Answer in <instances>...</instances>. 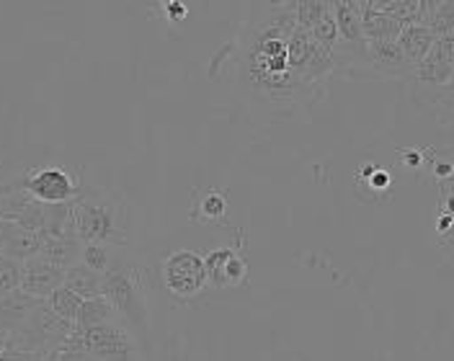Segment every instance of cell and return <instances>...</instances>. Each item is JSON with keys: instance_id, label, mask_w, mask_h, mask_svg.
I'll use <instances>...</instances> for the list:
<instances>
[{"instance_id": "1", "label": "cell", "mask_w": 454, "mask_h": 361, "mask_svg": "<svg viewBox=\"0 0 454 361\" xmlns=\"http://www.w3.org/2000/svg\"><path fill=\"white\" fill-rule=\"evenodd\" d=\"M294 27V3L269 5L263 13L246 21L230 47L217 57V62L225 59L227 83L266 109L312 106L323 90L305 83L292 65L289 36Z\"/></svg>"}, {"instance_id": "2", "label": "cell", "mask_w": 454, "mask_h": 361, "mask_svg": "<svg viewBox=\"0 0 454 361\" xmlns=\"http://www.w3.org/2000/svg\"><path fill=\"white\" fill-rule=\"evenodd\" d=\"M119 209L106 196H81L70 201V232L78 243H124Z\"/></svg>"}, {"instance_id": "3", "label": "cell", "mask_w": 454, "mask_h": 361, "mask_svg": "<svg viewBox=\"0 0 454 361\" xmlns=\"http://www.w3.org/2000/svg\"><path fill=\"white\" fill-rule=\"evenodd\" d=\"M67 351H85L101 361H135L137 346L132 334L116 320H106L90 328H75L59 343Z\"/></svg>"}, {"instance_id": "4", "label": "cell", "mask_w": 454, "mask_h": 361, "mask_svg": "<svg viewBox=\"0 0 454 361\" xmlns=\"http://www.w3.org/2000/svg\"><path fill=\"white\" fill-rule=\"evenodd\" d=\"M101 297L112 305L114 315L129 320V326H145L147 320V297L140 274L127 263H114L101 277Z\"/></svg>"}, {"instance_id": "5", "label": "cell", "mask_w": 454, "mask_h": 361, "mask_svg": "<svg viewBox=\"0 0 454 361\" xmlns=\"http://www.w3.org/2000/svg\"><path fill=\"white\" fill-rule=\"evenodd\" d=\"M163 284L178 300H192L201 294L207 286L204 258L194 250H176L163 263Z\"/></svg>"}, {"instance_id": "6", "label": "cell", "mask_w": 454, "mask_h": 361, "mask_svg": "<svg viewBox=\"0 0 454 361\" xmlns=\"http://www.w3.org/2000/svg\"><path fill=\"white\" fill-rule=\"evenodd\" d=\"M24 192L36 204L59 207V204H70L75 199L78 184H75L70 170H65V168L59 166H44L28 170L27 181H24Z\"/></svg>"}, {"instance_id": "7", "label": "cell", "mask_w": 454, "mask_h": 361, "mask_svg": "<svg viewBox=\"0 0 454 361\" xmlns=\"http://www.w3.org/2000/svg\"><path fill=\"white\" fill-rule=\"evenodd\" d=\"M454 70V39L450 36H439L426 57L413 67L411 81L426 88V90H439V88H450Z\"/></svg>"}, {"instance_id": "8", "label": "cell", "mask_w": 454, "mask_h": 361, "mask_svg": "<svg viewBox=\"0 0 454 361\" xmlns=\"http://www.w3.org/2000/svg\"><path fill=\"white\" fill-rule=\"evenodd\" d=\"M62 279H65V269H59L39 255H31L27 261H21L19 289L34 300H47L55 289L62 286Z\"/></svg>"}, {"instance_id": "9", "label": "cell", "mask_w": 454, "mask_h": 361, "mask_svg": "<svg viewBox=\"0 0 454 361\" xmlns=\"http://www.w3.org/2000/svg\"><path fill=\"white\" fill-rule=\"evenodd\" d=\"M204 269H207V284H212L217 289L238 286L248 277V263L235 248L212 250L204 258Z\"/></svg>"}, {"instance_id": "10", "label": "cell", "mask_w": 454, "mask_h": 361, "mask_svg": "<svg viewBox=\"0 0 454 361\" xmlns=\"http://www.w3.org/2000/svg\"><path fill=\"white\" fill-rule=\"evenodd\" d=\"M367 62L372 70V81L411 78L413 73L397 42H367Z\"/></svg>"}, {"instance_id": "11", "label": "cell", "mask_w": 454, "mask_h": 361, "mask_svg": "<svg viewBox=\"0 0 454 361\" xmlns=\"http://www.w3.org/2000/svg\"><path fill=\"white\" fill-rule=\"evenodd\" d=\"M439 36L426 27V24H411V27H403V31L397 34V47L403 50V55L408 59L411 67H416L421 59L426 57V52L431 50V44L436 42Z\"/></svg>"}, {"instance_id": "12", "label": "cell", "mask_w": 454, "mask_h": 361, "mask_svg": "<svg viewBox=\"0 0 454 361\" xmlns=\"http://www.w3.org/2000/svg\"><path fill=\"white\" fill-rule=\"evenodd\" d=\"M81 248L83 243H78L75 238H55V235H42L39 243V258L55 263L59 269H70L75 263H81Z\"/></svg>"}, {"instance_id": "13", "label": "cell", "mask_w": 454, "mask_h": 361, "mask_svg": "<svg viewBox=\"0 0 454 361\" xmlns=\"http://www.w3.org/2000/svg\"><path fill=\"white\" fill-rule=\"evenodd\" d=\"M62 286L70 289L73 294H78L81 300H93L101 297V277L93 274L90 269H85L83 263H75L70 269H65Z\"/></svg>"}, {"instance_id": "14", "label": "cell", "mask_w": 454, "mask_h": 361, "mask_svg": "<svg viewBox=\"0 0 454 361\" xmlns=\"http://www.w3.org/2000/svg\"><path fill=\"white\" fill-rule=\"evenodd\" d=\"M44 305L50 307V312H55L59 320L75 326V320H78V315H81V307H83V300H81L78 294H73L70 289L59 286V289H55V292L44 300Z\"/></svg>"}, {"instance_id": "15", "label": "cell", "mask_w": 454, "mask_h": 361, "mask_svg": "<svg viewBox=\"0 0 454 361\" xmlns=\"http://www.w3.org/2000/svg\"><path fill=\"white\" fill-rule=\"evenodd\" d=\"M227 215V199L225 194H220L217 189H207L204 194L199 196L194 204V217L199 223H217Z\"/></svg>"}, {"instance_id": "16", "label": "cell", "mask_w": 454, "mask_h": 361, "mask_svg": "<svg viewBox=\"0 0 454 361\" xmlns=\"http://www.w3.org/2000/svg\"><path fill=\"white\" fill-rule=\"evenodd\" d=\"M81 263H83L85 269H90L93 274L104 277L114 266L112 248L104 246V243H83V248H81Z\"/></svg>"}, {"instance_id": "17", "label": "cell", "mask_w": 454, "mask_h": 361, "mask_svg": "<svg viewBox=\"0 0 454 361\" xmlns=\"http://www.w3.org/2000/svg\"><path fill=\"white\" fill-rule=\"evenodd\" d=\"M106 320H114L112 305L104 297H93V300H83L81 315L75 320V328H90V326H98V323H106Z\"/></svg>"}, {"instance_id": "18", "label": "cell", "mask_w": 454, "mask_h": 361, "mask_svg": "<svg viewBox=\"0 0 454 361\" xmlns=\"http://www.w3.org/2000/svg\"><path fill=\"white\" fill-rule=\"evenodd\" d=\"M19 281H21V263L3 255L0 258V300L19 289Z\"/></svg>"}, {"instance_id": "19", "label": "cell", "mask_w": 454, "mask_h": 361, "mask_svg": "<svg viewBox=\"0 0 454 361\" xmlns=\"http://www.w3.org/2000/svg\"><path fill=\"white\" fill-rule=\"evenodd\" d=\"M52 361H57V359H52Z\"/></svg>"}]
</instances>
